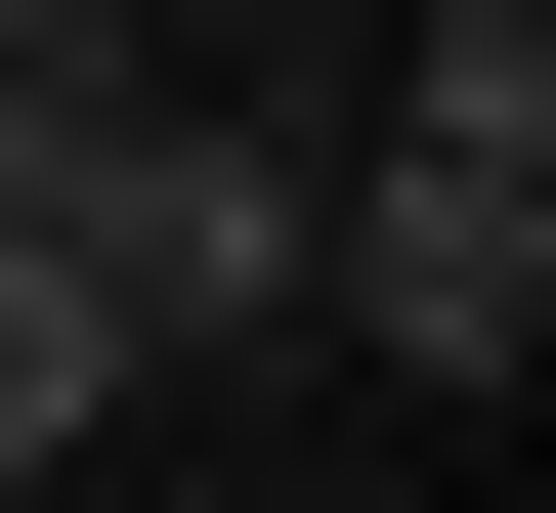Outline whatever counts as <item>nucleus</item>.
Returning <instances> with one entry per match:
<instances>
[{
    "label": "nucleus",
    "instance_id": "obj_4",
    "mask_svg": "<svg viewBox=\"0 0 556 513\" xmlns=\"http://www.w3.org/2000/svg\"><path fill=\"white\" fill-rule=\"evenodd\" d=\"M343 43H386V0H343Z\"/></svg>",
    "mask_w": 556,
    "mask_h": 513
},
{
    "label": "nucleus",
    "instance_id": "obj_3",
    "mask_svg": "<svg viewBox=\"0 0 556 513\" xmlns=\"http://www.w3.org/2000/svg\"><path fill=\"white\" fill-rule=\"evenodd\" d=\"M43 43H129V0H0V86H43Z\"/></svg>",
    "mask_w": 556,
    "mask_h": 513
},
{
    "label": "nucleus",
    "instance_id": "obj_2",
    "mask_svg": "<svg viewBox=\"0 0 556 513\" xmlns=\"http://www.w3.org/2000/svg\"><path fill=\"white\" fill-rule=\"evenodd\" d=\"M0 513H129V343H86L43 257H0Z\"/></svg>",
    "mask_w": 556,
    "mask_h": 513
},
{
    "label": "nucleus",
    "instance_id": "obj_1",
    "mask_svg": "<svg viewBox=\"0 0 556 513\" xmlns=\"http://www.w3.org/2000/svg\"><path fill=\"white\" fill-rule=\"evenodd\" d=\"M300 343H386V385L556 343V0H386V129L300 171Z\"/></svg>",
    "mask_w": 556,
    "mask_h": 513
}]
</instances>
